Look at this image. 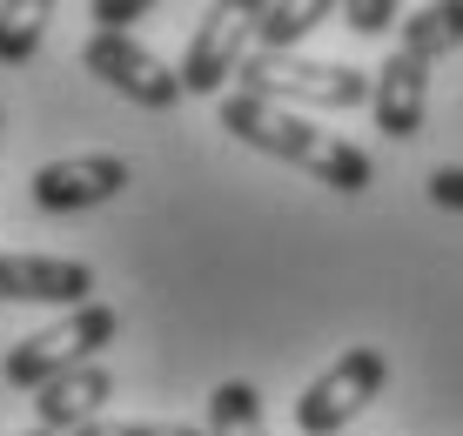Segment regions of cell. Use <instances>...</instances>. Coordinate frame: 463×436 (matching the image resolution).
I'll use <instances>...</instances> for the list:
<instances>
[{"label":"cell","instance_id":"obj_1","mask_svg":"<svg viewBox=\"0 0 463 436\" xmlns=\"http://www.w3.org/2000/svg\"><path fill=\"white\" fill-rule=\"evenodd\" d=\"M222 128H229L235 141H249V148L276 155V161H296L302 175H316V182H329L336 195H363L370 188V155L336 141L329 128H316L309 115H296V108H276V101H255V94H222Z\"/></svg>","mask_w":463,"mask_h":436},{"label":"cell","instance_id":"obj_2","mask_svg":"<svg viewBox=\"0 0 463 436\" xmlns=\"http://www.w3.org/2000/svg\"><path fill=\"white\" fill-rule=\"evenodd\" d=\"M121 336V316L108 309V302H81V309H61L47 329L21 336V343L7 349V363H0V376L14 383V390H47V383L74 376V369H88L94 356H101L108 343Z\"/></svg>","mask_w":463,"mask_h":436},{"label":"cell","instance_id":"obj_3","mask_svg":"<svg viewBox=\"0 0 463 436\" xmlns=\"http://www.w3.org/2000/svg\"><path fill=\"white\" fill-rule=\"evenodd\" d=\"M242 94L276 108H363L376 81L363 68H336V61H302V54H255L242 61Z\"/></svg>","mask_w":463,"mask_h":436},{"label":"cell","instance_id":"obj_4","mask_svg":"<svg viewBox=\"0 0 463 436\" xmlns=\"http://www.w3.org/2000/svg\"><path fill=\"white\" fill-rule=\"evenodd\" d=\"M383 383H390V356L370 349V343H356L296 396L289 416H296L302 436H336V430H349V416H363L383 396Z\"/></svg>","mask_w":463,"mask_h":436},{"label":"cell","instance_id":"obj_5","mask_svg":"<svg viewBox=\"0 0 463 436\" xmlns=\"http://www.w3.org/2000/svg\"><path fill=\"white\" fill-rule=\"evenodd\" d=\"M81 68L101 81V88H115L121 101L155 108V115L182 101V74H175L162 54H148L135 34H101V27H94L88 47H81Z\"/></svg>","mask_w":463,"mask_h":436},{"label":"cell","instance_id":"obj_6","mask_svg":"<svg viewBox=\"0 0 463 436\" xmlns=\"http://www.w3.org/2000/svg\"><path fill=\"white\" fill-rule=\"evenodd\" d=\"M255 27H249V7H209L202 14V27L188 34V54H182V94H222L235 74H242V61L255 54Z\"/></svg>","mask_w":463,"mask_h":436},{"label":"cell","instance_id":"obj_7","mask_svg":"<svg viewBox=\"0 0 463 436\" xmlns=\"http://www.w3.org/2000/svg\"><path fill=\"white\" fill-rule=\"evenodd\" d=\"M128 182H135V168H128L121 155H61V161H47V168H34V208H47V215L101 208V202H115Z\"/></svg>","mask_w":463,"mask_h":436},{"label":"cell","instance_id":"obj_8","mask_svg":"<svg viewBox=\"0 0 463 436\" xmlns=\"http://www.w3.org/2000/svg\"><path fill=\"white\" fill-rule=\"evenodd\" d=\"M0 302H61V309H81V302H94V269L68 262V255L0 249Z\"/></svg>","mask_w":463,"mask_h":436},{"label":"cell","instance_id":"obj_9","mask_svg":"<svg viewBox=\"0 0 463 436\" xmlns=\"http://www.w3.org/2000/svg\"><path fill=\"white\" fill-rule=\"evenodd\" d=\"M370 108H376V128L390 141H417L423 135V115H430V61H417V54L396 47V54L376 68Z\"/></svg>","mask_w":463,"mask_h":436},{"label":"cell","instance_id":"obj_10","mask_svg":"<svg viewBox=\"0 0 463 436\" xmlns=\"http://www.w3.org/2000/svg\"><path fill=\"white\" fill-rule=\"evenodd\" d=\"M108 396H115V376H108L101 363H88V369H74V376H61V383H47V390H34V416H41L34 430L74 436V430L101 423Z\"/></svg>","mask_w":463,"mask_h":436},{"label":"cell","instance_id":"obj_11","mask_svg":"<svg viewBox=\"0 0 463 436\" xmlns=\"http://www.w3.org/2000/svg\"><path fill=\"white\" fill-rule=\"evenodd\" d=\"M329 0H302V7H282V0H262V7H249V27H255V47L262 54H296V41L309 34L316 21H329Z\"/></svg>","mask_w":463,"mask_h":436},{"label":"cell","instance_id":"obj_12","mask_svg":"<svg viewBox=\"0 0 463 436\" xmlns=\"http://www.w3.org/2000/svg\"><path fill=\"white\" fill-rule=\"evenodd\" d=\"M450 47H463V0L403 14V54H417V61L437 68V54H450Z\"/></svg>","mask_w":463,"mask_h":436},{"label":"cell","instance_id":"obj_13","mask_svg":"<svg viewBox=\"0 0 463 436\" xmlns=\"http://www.w3.org/2000/svg\"><path fill=\"white\" fill-rule=\"evenodd\" d=\"M209 436H269L255 383H242V376L215 383V396H209Z\"/></svg>","mask_w":463,"mask_h":436},{"label":"cell","instance_id":"obj_14","mask_svg":"<svg viewBox=\"0 0 463 436\" xmlns=\"http://www.w3.org/2000/svg\"><path fill=\"white\" fill-rule=\"evenodd\" d=\"M47 0H7L0 7V68H21V61H34V47L47 41Z\"/></svg>","mask_w":463,"mask_h":436},{"label":"cell","instance_id":"obj_15","mask_svg":"<svg viewBox=\"0 0 463 436\" xmlns=\"http://www.w3.org/2000/svg\"><path fill=\"white\" fill-rule=\"evenodd\" d=\"M343 21L356 27V34H390V27L403 21V7H390V0H349Z\"/></svg>","mask_w":463,"mask_h":436},{"label":"cell","instance_id":"obj_16","mask_svg":"<svg viewBox=\"0 0 463 436\" xmlns=\"http://www.w3.org/2000/svg\"><path fill=\"white\" fill-rule=\"evenodd\" d=\"M74 436H209V430H188V423H88V430H74Z\"/></svg>","mask_w":463,"mask_h":436},{"label":"cell","instance_id":"obj_17","mask_svg":"<svg viewBox=\"0 0 463 436\" xmlns=\"http://www.w3.org/2000/svg\"><path fill=\"white\" fill-rule=\"evenodd\" d=\"M94 21H101V34H128V21H141L148 14V0H94Z\"/></svg>","mask_w":463,"mask_h":436},{"label":"cell","instance_id":"obj_18","mask_svg":"<svg viewBox=\"0 0 463 436\" xmlns=\"http://www.w3.org/2000/svg\"><path fill=\"white\" fill-rule=\"evenodd\" d=\"M430 202L463 215V168H437V175H430Z\"/></svg>","mask_w":463,"mask_h":436},{"label":"cell","instance_id":"obj_19","mask_svg":"<svg viewBox=\"0 0 463 436\" xmlns=\"http://www.w3.org/2000/svg\"><path fill=\"white\" fill-rule=\"evenodd\" d=\"M21 436H47V430H21Z\"/></svg>","mask_w":463,"mask_h":436}]
</instances>
